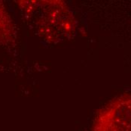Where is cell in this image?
I'll list each match as a JSON object with an SVG mask.
<instances>
[{
  "label": "cell",
  "mask_w": 131,
  "mask_h": 131,
  "mask_svg": "<svg viewBox=\"0 0 131 131\" xmlns=\"http://www.w3.org/2000/svg\"><path fill=\"white\" fill-rule=\"evenodd\" d=\"M93 131H131V98H120L99 113Z\"/></svg>",
  "instance_id": "cell-1"
},
{
  "label": "cell",
  "mask_w": 131,
  "mask_h": 131,
  "mask_svg": "<svg viewBox=\"0 0 131 131\" xmlns=\"http://www.w3.org/2000/svg\"><path fill=\"white\" fill-rule=\"evenodd\" d=\"M14 33L12 21L3 5L0 3V40L12 39Z\"/></svg>",
  "instance_id": "cell-2"
}]
</instances>
